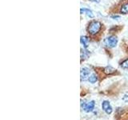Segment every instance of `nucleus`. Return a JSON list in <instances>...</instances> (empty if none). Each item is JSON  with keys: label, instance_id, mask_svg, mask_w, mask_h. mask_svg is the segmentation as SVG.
Masks as SVG:
<instances>
[{"label": "nucleus", "instance_id": "obj_1", "mask_svg": "<svg viewBox=\"0 0 128 120\" xmlns=\"http://www.w3.org/2000/svg\"><path fill=\"white\" fill-rule=\"evenodd\" d=\"M101 28H102V23L98 21H96V20H93V21H91L89 23L87 30L90 34L95 35L100 31Z\"/></svg>", "mask_w": 128, "mask_h": 120}, {"label": "nucleus", "instance_id": "obj_2", "mask_svg": "<svg viewBox=\"0 0 128 120\" xmlns=\"http://www.w3.org/2000/svg\"><path fill=\"white\" fill-rule=\"evenodd\" d=\"M104 42H105V44L108 47L112 48V47L116 46V45L118 44V38L114 35H110L105 38Z\"/></svg>", "mask_w": 128, "mask_h": 120}, {"label": "nucleus", "instance_id": "obj_3", "mask_svg": "<svg viewBox=\"0 0 128 120\" xmlns=\"http://www.w3.org/2000/svg\"><path fill=\"white\" fill-rule=\"evenodd\" d=\"M90 70L87 67H82L80 71V76H81V81H86L90 77Z\"/></svg>", "mask_w": 128, "mask_h": 120}, {"label": "nucleus", "instance_id": "obj_4", "mask_svg": "<svg viewBox=\"0 0 128 120\" xmlns=\"http://www.w3.org/2000/svg\"><path fill=\"white\" fill-rule=\"evenodd\" d=\"M102 110L106 112V114H110L112 113V107L110 106V102H108V101H103L102 103Z\"/></svg>", "mask_w": 128, "mask_h": 120}, {"label": "nucleus", "instance_id": "obj_5", "mask_svg": "<svg viewBox=\"0 0 128 120\" xmlns=\"http://www.w3.org/2000/svg\"><path fill=\"white\" fill-rule=\"evenodd\" d=\"M94 105H95V102L94 101V100H92V101L85 104V106H83V109L86 112H90V111H92L94 110Z\"/></svg>", "mask_w": 128, "mask_h": 120}, {"label": "nucleus", "instance_id": "obj_6", "mask_svg": "<svg viewBox=\"0 0 128 120\" xmlns=\"http://www.w3.org/2000/svg\"><path fill=\"white\" fill-rule=\"evenodd\" d=\"M80 12H81V14H85L87 17H89L90 18H94V14L93 12H92L91 10L88 9V8H81V10H80Z\"/></svg>", "mask_w": 128, "mask_h": 120}, {"label": "nucleus", "instance_id": "obj_7", "mask_svg": "<svg viewBox=\"0 0 128 120\" xmlns=\"http://www.w3.org/2000/svg\"><path fill=\"white\" fill-rule=\"evenodd\" d=\"M80 42H81V44L82 45L84 49H86L89 46V42H90V39L86 36H82L81 39H80Z\"/></svg>", "mask_w": 128, "mask_h": 120}, {"label": "nucleus", "instance_id": "obj_8", "mask_svg": "<svg viewBox=\"0 0 128 120\" xmlns=\"http://www.w3.org/2000/svg\"><path fill=\"white\" fill-rule=\"evenodd\" d=\"M120 13L126 14H128V2L124 3L121 6V8H120Z\"/></svg>", "mask_w": 128, "mask_h": 120}, {"label": "nucleus", "instance_id": "obj_9", "mask_svg": "<svg viewBox=\"0 0 128 120\" xmlns=\"http://www.w3.org/2000/svg\"><path fill=\"white\" fill-rule=\"evenodd\" d=\"M115 69H114L113 67H111V66H106L105 69H104V72H105V74H113L115 72Z\"/></svg>", "mask_w": 128, "mask_h": 120}, {"label": "nucleus", "instance_id": "obj_10", "mask_svg": "<svg viewBox=\"0 0 128 120\" xmlns=\"http://www.w3.org/2000/svg\"><path fill=\"white\" fill-rule=\"evenodd\" d=\"M88 81H89L90 83H95L96 82L98 81V77H97V75H96L95 74H92L90 77H89V78H88Z\"/></svg>", "mask_w": 128, "mask_h": 120}, {"label": "nucleus", "instance_id": "obj_11", "mask_svg": "<svg viewBox=\"0 0 128 120\" xmlns=\"http://www.w3.org/2000/svg\"><path fill=\"white\" fill-rule=\"evenodd\" d=\"M88 55H89V52L86 50H82L81 51V58H86L88 57Z\"/></svg>", "mask_w": 128, "mask_h": 120}, {"label": "nucleus", "instance_id": "obj_12", "mask_svg": "<svg viewBox=\"0 0 128 120\" xmlns=\"http://www.w3.org/2000/svg\"><path fill=\"white\" fill-rule=\"evenodd\" d=\"M121 67L123 68V69H128V58L126 59V60H124L123 62H122Z\"/></svg>", "mask_w": 128, "mask_h": 120}, {"label": "nucleus", "instance_id": "obj_13", "mask_svg": "<svg viewBox=\"0 0 128 120\" xmlns=\"http://www.w3.org/2000/svg\"><path fill=\"white\" fill-rule=\"evenodd\" d=\"M122 100L125 102H128V94H126L125 95L122 97Z\"/></svg>", "mask_w": 128, "mask_h": 120}, {"label": "nucleus", "instance_id": "obj_14", "mask_svg": "<svg viewBox=\"0 0 128 120\" xmlns=\"http://www.w3.org/2000/svg\"><path fill=\"white\" fill-rule=\"evenodd\" d=\"M111 18H114H114H119V16H118V15H112V16H111Z\"/></svg>", "mask_w": 128, "mask_h": 120}, {"label": "nucleus", "instance_id": "obj_15", "mask_svg": "<svg viewBox=\"0 0 128 120\" xmlns=\"http://www.w3.org/2000/svg\"><path fill=\"white\" fill-rule=\"evenodd\" d=\"M89 1H90V2H98L99 0H89Z\"/></svg>", "mask_w": 128, "mask_h": 120}]
</instances>
